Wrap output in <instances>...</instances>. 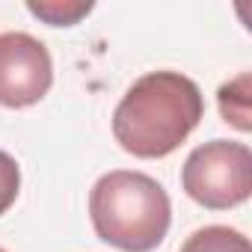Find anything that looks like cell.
I'll return each mask as SVG.
<instances>
[{
  "instance_id": "3957f363",
  "label": "cell",
  "mask_w": 252,
  "mask_h": 252,
  "mask_svg": "<svg viewBox=\"0 0 252 252\" xmlns=\"http://www.w3.org/2000/svg\"><path fill=\"white\" fill-rule=\"evenodd\" d=\"M184 193L208 211H228L252 193V152L246 143L211 140L190 152L181 169Z\"/></svg>"
},
{
  "instance_id": "7a4b0ae2",
  "label": "cell",
  "mask_w": 252,
  "mask_h": 252,
  "mask_svg": "<svg viewBox=\"0 0 252 252\" xmlns=\"http://www.w3.org/2000/svg\"><path fill=\"white\" fill-rule=\"evenodd\" d=\"M95 234L122 252H152L172 222V202L160 181L134 169H113L89 190Z\"/></svg>"
},
{
  "instance_id": "ba28073f",
  "label": "cell",
  "mask_w": 252,
  "mask_h": 252,
  "mask_svg": "<svg viewBox=\"0 0 252 252\" xmlns=\"http://www.w3.org/2000/svg\"><path fill=\"white\" fill-rule=\"evenodd\" d=\"M18 190H21V169H18V160L0 149V217H3V214L15 205Z\"/></svg>"
},
{
  "instance_id": "277c9868",
  "label": "cell",
  "mask_w": 252,
  "mask_h": 252,
  "mask_svg": "<svg viewBox=\"0 0 252 252\" xmlns=\"http://www.w3.org/2000/svg\"><path fill=\"white\" fill-rule=\"evenodd\" d=\"M54 83V60L45 42L30 33H0V107L39 104Z\"/></svg>"
},
{
  "instance_id": "9c48e42d",
  "label": "cell",
  "mask_w": 252,
  "mask_h": 252,
  "mask_svg": "<svg viewBox=\"0 0 252 252\" xmlns=\"http://www.w3.org/2000/svg\"><path fill=\"white\" fill-rule=\"evenodd\" d=\"M0 252H6V249H0Z\"/></svg>"
},
{
  "instance_id": "8992f818",
  "label": "cell",
  "mask_w": 252,
  "mask_h": 252,
  "mask_svg": "<svg viewBox=\"0 0 252 252\" xmlns=\"http://www.w3.org/2000/svg\"><path fill=\"white\" fill-rule=\"evenodd\" d=\"M181 252H252V243L243 231L228 228V225H205L193 231Z\"/></svg>"
},
{
  "instance_id": "6da1fadb",
  "label": "cell",
  "mask_w": 252,
  "mask_h": 252,
  "mask_svg": "<svg viewBox=\"0 0 252 252\" xmlns=\"http://www.w3.org/2000/svg\"><path fill=\"white\" fill-rule=\"evenodd\" d=\"M205 116L202 89L181 71H149L137 77L113 113L116 143L143 160L172 155Z\"/></svg>"
},
{
  "instance_id": "5b68a950",
  "label": "cell",
  "mask_w": 252,
  "mask_h": 252,
  "mask_svg": "<svg viewBox=\"0 0 252 252\" xmlns=\"http://www.w3.org/2000/svg\"><path fill=\"white\" fill-rule=\"evenodd\" d=\"M249 86H252V74L249 71H243V74H237L234 80H228V83H222L220 86V92H217V104H220V116L228 122V125H234L237 131H252V92H249Z\"/></svg>"
},
{
  "instance_id": "52a82bcc",
  "label": "cell",
  "mask_w": 252,
  "mask_h": 252,
  "mask_svg": "<svg viewBox=\"0 0 252 252\" xmlns=\"http://www.w3.org/2000/svg\"><path fill=\"white\" fill-rule=\"evenodd\" d=\"M92 9V0H27V12L51 27H74Z\"/></svg>"
}]
</instances>
